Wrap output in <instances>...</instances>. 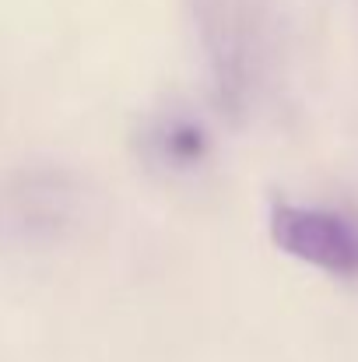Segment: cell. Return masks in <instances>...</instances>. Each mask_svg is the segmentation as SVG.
Segmentation results:
<instances>
[{
	"label": "cell",
	"mask_w": 358,
	"mask_h": 362,
	"mask_svg": "<svg viewBox=\"0 0 358 362\" xmlns=\"http://www.w3.org/2000/svg\"><path fill=\"white\" fill-rule=\"evenodd\" d=\"M270 240L288 257L320 267L338 278L358 274V226L338 211L274 204L270 208Z\"/></svg>",
	"instance_id": "1"
},
{
	"label": "cell",
	"mask_w": 358,
	"mask_h": 362,
	"mask_svg": "<svg viewBox=\"0 0 358 362\" xmlns=\"http://www.w3.org/2000/svg\"><path fill=\"white\" fill-rule=\"evenodd\" d=\"M165 144H169L172 155H179V158H197V155H201V130H193V127H176V130L165 137Z\"/></svg>",
	"instance_id": "2"
}]
</instances>
